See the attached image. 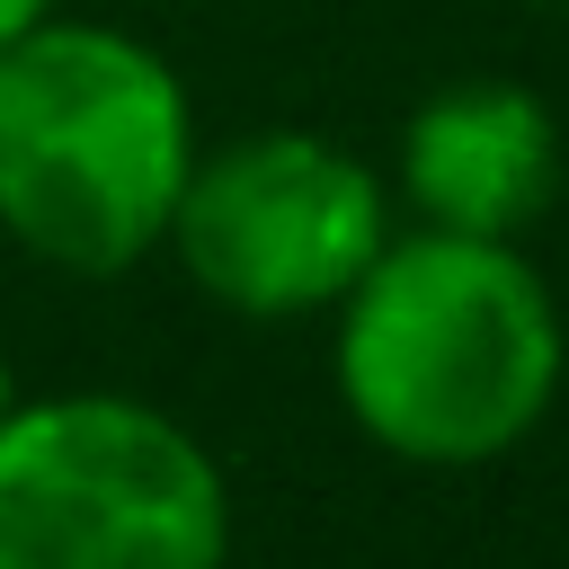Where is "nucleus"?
I'll return each instance as SVG.
<instances>
[{
    "label": "nucleus",
    "instance_id": "f257e3e1",
    "mask_svg": "<svg viewBox=\"0 0 569 569\" xmlns=\"http://www.w3.org/2000/svg\"><path fill=\"white\" fill-rule=\"evenodd\" d=\"M560 391V311L542 276L480 231L382 240L338 293V400L400 462H498Z\"/></svg>",
    "mask_w": 569,
    "mask_h": 569
},
{
    "label": "nucleus",
    "instance_id": "f03ea898",
    "mask_svg": "<svg viewBox=\"0 0 569 569\" xmlns=\"http://www.w3.org/2000/svg\"><path fill=\"white\" fill-rule=\"evenodd\" d=\"M196 169L178 71L107 18H36L0 44V231L62 276H124L160 249Z\"/></svg>",
    "mask_w": 569,
    "mask_h": 569
},
{
    "label": "nucleus",
    "instance_id": "7ed1b4c3",
    "mask_svg": "<svg viewBox=\"0 0 569 569\" xmlns=\"http://www.w3.org/2000/svg\"><path fill=\"white\" fill-rule=\"evenodd\" d=\"M0 569H231V480L160 400L18 391L0 418Z\"/></svg>",
    "mask_w": 569,
    "mask_h": 569
},
{
    "label": "nucleus",
    "instance_id": "20e7f679",
    "mask_svg": "<svg viewBox=\"0 0 569 569\" xmlns=\"http://www.w3.org/2000/svg\"><path fill=\"white\" fill-rule=\"evenodd\" d=\"M382 240H391L382 178L302 124H267L222 151H196L160 231L187 284L240 320L338 311V293L373 267Z\"/></svg>",
    "mask_w": 569,
    "mask_h": 569
},
{
    "label": "nucleus",
    "instance_id": "39448f33",
    "mask_svg": "<svg viewBox=\"0 0 569 569\" xmlns=\"http://www.w3.org/2000/svg\"><path fill=\"white\" fill-rule=\"evenodd\" d=\"M400 187L436 231L507 240L560 187V124L516 80H453L400 133Z\"/></svg>",
    "mask_w": 569,
    "mask_h": 569
},
{
    "label": "nucleus",
    "instance_id": "423d86ee",
    "mask_svg": "<svg viewBox=\"0 0 569 569\" xmlns=\"http://www.w3.org/2000/svg\"><path fill=\"white\" fill-rule=\"evenodd\" d=\"M36 18H53V0H0V44H9V36H27Z\"/></svg>",
    "mask_w": 569,
    "mask_h": 569
},
{
    "label": "nucleus",
    "instance_id": "0eeeda50",
    "mask_svg": "<svg viewBox=\"0 0 569 569\" xmlns=\"http://www.w3.org/2000/svg\"><path fill=\"white\" fill-rule=\"evenodd\" d=\"M18 409V365H9V347H0V418Z\"/></svg>",
    "mask_w": 569,
    "mask_h": 569
}]
</instances>
